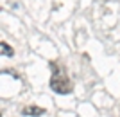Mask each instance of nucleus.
I'll use <instances>...</instances> for the list:
<instances>
[{
	"label": "nucleus",
	"mask_w": 120,
	"mask_h": 117,
	"mask_svg": "<svg viewBox=\"0 0 120 117\" xmlns=\"http://www.w3.org/2000/svg\"><path fill=\"white\" fill-rule=\"evenodd\" d=\"M45 113V108L41 106H36V105H29V106H23V110H22V115L25 117H40Z\"/></svg>",
	"instance_id": "f03ea898"
},
{
	"label": "nucleus",
	"mask_w": 120,
	"mask_h": 117,
	"mask_svg": "<svg viewBox=\"0 0 120 117\" xmlns=\"http://www.w3.org/2000/svg\"><path fill=\"white\" fill-rule=\"evenodd\" d=\"M0 52H2V56H13V54H15L13 47H11L9 43H5V41L0 43Z\"/></svg>",
	"instance_id": "7ed1b4c3"
},
{
	"label": "nucleus",
	"mask_w": 120,
	"mask_h": 117,
	"mask_svg": "<svg viewBox=\"0 0 120 117\" xmlns=\"http://www.w3.org/2000/svg\"><path fill=\"white\" fill-rule=\"evenodd\" d=\"M52 69H54V74L50 76V88L56 92V94H61V96H65V94H72L74 90V85H72L70 77L63 74L61 70H57V65L52 63Z\"/></svg>",
	"instance_id": "f257e3e1"
}]
</instances>
